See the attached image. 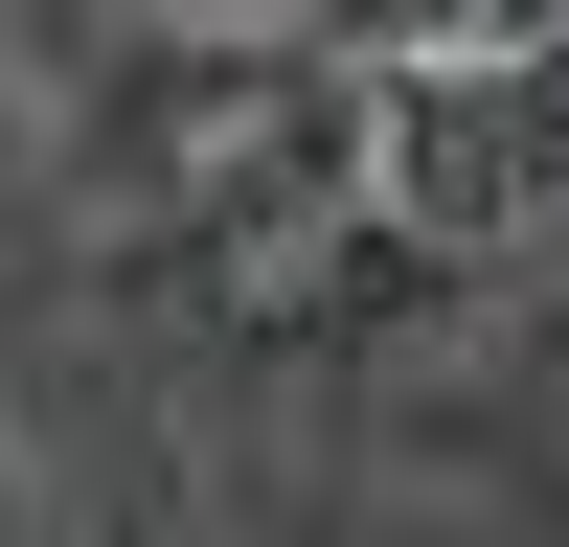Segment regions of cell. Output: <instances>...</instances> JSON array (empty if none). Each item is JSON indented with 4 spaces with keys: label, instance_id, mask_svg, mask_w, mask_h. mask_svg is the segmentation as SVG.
<instances>
[{
    "label": "cell",
    "instance_id": "obj_1",
    "mask_svg": "<svg viewBox=\"0 0 569 547\" xmlns=\"http://www.w3.org/2000/svg\"><path fill=\"white\" fill-rule=\"evenodd\" d=\"M456 274H479L456 228H410V206H342L319 251H273V274H251L228 319H251V342H410V319H433Z\"/></svg>",
    "mask_w": 569,
    "mask_h": 547
},
{
    "label": "cell",
    "instance_id": "obj_3",
    "mask_svg": "<svg viewBox=\"0 0 569 547\" xmlns=\"http://www.w3.org/2000/svg\"><path fill=\"white\" fill-rule=\"evenodd\" d=\"M0 547H46V501H23V479H0Z\"/></svg>",
    "mask_w": 569,
    "mask_h": 547
},
{
    "label": "cell",
    "instance_id": "obj_2",
    "mask_svg": "<svg viewBox=\"0 0 569 547\" xmlns=\"http://www.w3.org/2000/svg\"><path fill=\"white\" fill-rule=\"evenodd\" d=\"M273 46H319V69L410 91V69H547L569 0H273Z\"/></svg>",
    "mask_w": 569,
    "mask_h": 547
},
{
    "label": "cell",
    "instance_id": "obj_4",
    "mask_svg": "<svg viewBox=\"0 0 569 547\" xmlns=\"http://www.w3.org/2000/svg\"><path fill=\"white\" fill-rule=\"evenodd\" d=\"M0 91H23V23H0Z\"/></svg>",
    "mask_w": 569,
    "mask_h": 547
}]
</instances>
